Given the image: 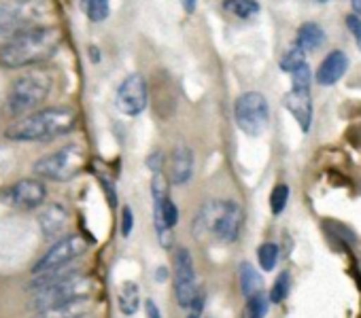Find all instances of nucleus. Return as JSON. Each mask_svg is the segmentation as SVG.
Here are the masks:
<instances>
[{"instance_id":"obj_7","label":"nucleus","mask_w":361,"mask_h":318,"mask_svg":"<svg viewBox=\"0 0 361 318\" xmlns=\"http://www.w3.org/2000/svg\"><path fill=\"white\" fill-rule=\"evenodd\" d=\"M90 248V242L79 236V234H68L56 242H51L49 250L35 263L32 267V274H45V272H51V269H58V267H64V265H71L73 261H77L81 255H85Z\"/></svg>"},{"instance_id":"obj_8","label":"nucleus","mask_w":361,"mask_h":318,"mask_svg":"<svg viewBox=\"0 0 361 318\" xmlns=\"http://www.w3.org/2000/svg\"><path fill=\"white\" fill-rule=\"evenodd\" d=\"M198 278H196V267H194V257L190 248L178 246L174 250V297L176 303L188 310L198 293Z\"/></svg>"},{"instance_id":"obj_35","label":"nucleus","mask_w":361,"mask_h":318,"mask_svg":"<svg viewBox=\"0 0 361 318\" xmlns=\"http://www.w3.org/2000/svg\"><path fill=\"white\" fill-rule=\"evenodd\" d=\"M346 26H348V30H350V34H353V39H355V43H357V47H359V51H361V18H357L355 13L348 15V18H346Z\"/></svg>"},{"instance_id":"obj_14","label":"nucleus","mask_w":361,"mask_h":318,"mask_svg":"<svg viewBox=\"0 0 361 318\" xmlns=\"http://www.w3.org/2000/svg\"><path fill=\"white\" fill-rule=\"evenodd\" d=\"M68 223H71V215H68V208L60 202H54L49 206H45L39 215V225H41V231H43V238L49 240V242H56L60 238L66 236V229H68Z\"/></svg>"},{"instance_id":"obj_38","label":"nucleus","mask_w":361,"mask_h":318,"mask_svg":"<svg viewBox=\"0 0 361 318\" xmlns=\"http://www.w3.org/2000/svg\"><path fill=\"white\" fill-rule=\"evenodd\" d=\"M147 318H161L159 307L155 305V301H147Z\"/></svg>"},{"instance_id":"obj_9","label":"nucleus","mask_w":361,"mask_h":318,"mask_svg":"<svg viewBox=\"0 0 361 318\" xmlns=\"http://www.w3.org/2000/svg\"><path fill=\"white\" fill-rule=\"evenodd\" d=\"M0 198L18 210H39L47 200V187L39 179H22L5 189Z\"/></svg>"},{"instance_id":"obj_12","label":"nucleus","mask_w":361,"mask_h":318,"mask_svg":"<svg viewBox=\"0 0 361 318\" xmlns=\"http://www.w3.org/2000/svg\"><path fill=\"white\" fill-rule=\"evenodd\" d=\"M243 219H245V215H243L240 204L226 200V206H224L221 215L217 217V223L211 231V238L221 242V244L236 242L240 236V229H243Z\"/></svg>"},{"instance_id":"obj_2","label":"nucleus","mask_w":361,"mask_h":318,"mask_svg":"<svg viewBox=\"0 0 361 318\" xmlns=\"http://www.w3.org/2000/svg\"><path fill=\"white\" fill-rule=\"evenodd\" d=\"M77 113L68 106H54L35 110L22 119H16L7 129L5 138L13 142H51L75 129Z\"/></svg>"},{"instance_id":"obj_3","label":"nucleus","mask_w":361,"mask_h":318,"mask_svg":"<svg viewBox=\"0 0 361 318\" xmlns=\"http://www.w3.org/2000/svg\"><path fill=\"white\" fill-rule=\"evenodd\" d=\"M51 87H54V79L47 70H32L22 75L20 79L13 81L7 94V102H5L7 115L13 119H22L39 110L41 104L49 98Z\"/></svg>"},{"instance_id":"obj_29","label":"nucleus","mask_w":361,"mask_h":318,"mask_svg":"<svg viewBox=\"0 0 361 318\" xmlns=\"http://www.w3.org/2000/svg\"><path fill=\"white\" fill-rule=\"evenodd\" d=\"M306 64V53L295 45V47H291L283 58H281V68L285 70V72H293V70H298L300 66H304Z\"/></svg>"},{"instance_id":"obj_5","label":"nucleus","mask_w":361,"mask_h":318,"mask_svg":"<svg viewBox=\"0 0 361 318\" xmlns=\"http://www.w3.org/2000/svg\"><path fill=\"white\" fill-rule=\"evenodd\" d=\"M92 278L85 276V274H77L68 280H62V282H56V284H49V286H43L39 291H32V297H30V312H41V310H47L51 305H58V303H64V301H71V299H77V297H83V295H90L92 293Z\"/></svg>"},{"instance_id":"obj_13","label":"nucleus","mask_w":361,"mask_h":318,"mask_svg":"<svg viewBox=\"0 0 361 318\" xmlns=\"http://www.w3.org/2000/svg\"><path fill=\"white\" fill-rule=\"evenodd\" d=\"M151 200H153V225H155L157 240L164 248H170L172 246V231L164 223V202L168 200V181L161 174H153Z\"/></svg>"},{"instance_id":"obj_6","label":"nucleus","mask_w":361,"mask_h":318,"mask_svg":"<svg viewBox=\"0 0 361 318\" xmlns=\"http://www.w3.org/2000/svg\"><path fill=\"white\" fill-rule=\"evenodd\" d=\"M234 119L247 136H262L270 121L268 100L259 91H247L234 102Z\"/></svg>"},{"instance_id":"obj_23","label":"nucleus","mask_w":361,"mask_h":318,"mask_svg":"<svg viewBox=\"0 0 361 318\" xmlns=\"http://www.w3.org/2000/svg\"><path fill=\"white\" fill-rule=\"evenodd\" d=\"M238 278H240V291L245 297H251V295H257L262 293V276L259 272L249 263V261H243L240 267H238Z\"/></svg>"},{"instance_id":"obj_36","label":"nucleus","mask_w":361,"mask_h":318,"mask_svg":"<svg viewBox=\"0 0 361 318\" xmlns=\"http://www.w3.org/2000/svg\"><path fill=\"white\" fill-rule=\"evenodd\" d=\"M161 166H164V155H161V151L151 153L149 159H147V168H149L153 174H161Z\"/></svg>"},{"instance_id":"obj_19","label":"nucleus","mask_w":361,"mask_h":318,"mask_svg":"<svg viewBox=\"0 0 361 318\" xmlns=\"http://www.w3.org/2000/svg\"><path fill=\"white\" fill-rule=\"evenodd\" d=\"M224 206H226V200H209L207 204H202V208L198 210V215L194 219V238L196 240L202 242V240L211 238V231H213Z\"/></svg>"},{"instance_id":"obj_39","label":"nucleus","mask_w":361,"mask_h":318,"mask_svg":"<svg viewBox=\"0 0 361 318\" xmlns=\"http://www.w3.org/2000/svg\"><path fill=\"white\" fill-rule=\"evenodd\" d=\"M183 3V9L188 11V13H194V9H196V3L198 0H180Z\"/></svg>"},{"instance_id":"obj_17","label":"nucleus","mask_w":361,"mask_h":318,"mask_svg":"<svg viewBox=\"0 0 361 318\" xmlns=\"http://www.w3.org/2000/svg\"><path fill=\"white\" fill-rule=\"evenodd\" d=\"M346 68H348V58L344 51H329L327 58L321 62L319 70H317V83L319 85H334L338 83L344 75H346Z\"/></svg>"},{"instance_id":"obj_27","label":"nucleus","mask_w":361,"mask_h":318,"mask_svg":"<svg viewBox=\"0 0 361 318\" xmlns=\"http://www.w3.org/2000/svg\"><path fill=\"white\" fill-rule=\"evenodd\" d=\"M289 288H291V276H289V272L279 274V278L274 280V284H272V288H270L268 301H272V303L285 301L287 295H289Z\"/></svg>"},{"instance_id":"obj_33","label":"nucleus","mask_w":361,"mask_h":318,"mask_svg":"<svg viewBox=\"0 0 361 318\" xmlns=\"http://www.w3.org/2000/svg\"><path fill=\"white\" fill-rule=\"evenodd\" d=\"M164 223H166V227L172 231L174 227H176V223H178V208H176V204L168 198L166 202H164Z\"/></svg>"},{"instance_id":"obj_15","label":"nucleus","mask_w":361,"mask_h":318,"mask_svg":"<svg viewBox=\"0 0 361 318\" xmlns=\"http://www.w3.org/2000/svg\"><path fill=\"white\" fill-rule=\"evenodd\" d=\"M196 157L188 144H176L170 155V183L176 187H183L194 179Z\"/></svg>"},{"instance_id":"obj_40","label":"nucleus","mask_w":361,"mask_h":318,"mask_svg":"<svg viewBox=\"0 0 361 318\" xmlns=\"http://www.w3.org/2000/svg\"><path fill=\"white\" fill-rule=\"evenodd\" d=\"M353 3V11H355V15L359 18L361 15V0H350Z\"/></svg>"},{"instance_id":"obj_16","label":"nucleus","mask_w":361,"mask_h":318,"mask_svg":"<svg viewBox=\"0 0 361 318\" xmlns=\"http://www.w3.org/2000/svg\"><path fill=\"white\" fill-rule=\"evenodd\" d=\"M90 310H92V297L83 295V297L51 305L47 310L35 312L30 318H87Z\"/></svg>"},{"instance_id":"obj_28","label":"nucleus","mask_w":361,"mask_h":318,"mask_svg":"<svg viewBox=\"0 0 361 318\" xmlns=\"http://www.w3.org/2000/svg\"><path fill=\"white\" fill-rule=\"evenodd\" d=\"M287 202H289V187L285 183H281L270 193V210H272V215L279 217L287 208Z\"/></svg>"},{"instance_id":"obj_26","label":"nucleus","mask_w":361,"mask_h":318,"mask_svg":"<svg viewBox=\"0 0 361 318\" xmlns=\"http://www.w3.org/2000/svg\"><path fill=\"white\" fill-rule=\"evenodd\" d=\"M257 261L264 272H272L279 263V246L274 242H264L257 250Z\"/></svg>"},{"instance_id":"obj_20","label":"nucleus","mask_w":361,"mask_h":318,"mask_svg":"<svg viewBox=\"0 0 361 318\" xmlns=\"http://www.w3.org/2000/svg\"><path fill=\"white\" fill-rule=\"evenodd\" d=\"M117 307L123 316H134L140 307V286L134 280H128L117 291Z\"/></svg>"},{"instance_id":"obj_37","label":"nucleus","mask_w":361,"mask_h":318,"mask_svg":"<svg viewBox=\"0 0 361 318\" xmlns=\"http://www.w3.org/2000/svg\"><path fill=\"white\" fill-rule=\"evenodd\" d=\"M100 183H102V187H104V191H106L109 204L115 208V206H117V193H115V187H113L111 179H109V177H100Z\"/></svg>"},{"instance_id":"obj_10","label":"nucleus","mask_w":361,"mask_h":318,"mask_svg":"<svg viewBox=\"0 0 361 318\" xmlns=\"http://www.w3.org/2000/svg\"><path fill=\"white\" fill-rule=\"evenodd\" d=\"M147 102H149V89H147L145 77L142 75L126 77V81L119 85L117 98H115L119 113L128 115V117H138L147 108Z\"/></svg>"},{"instance_id":"obj_30","label":"nucleus","mask_w":361,"mask_h":318,"mask_svg":"<svg viewBox=\"0 0 361 318\" xmlns=\"http://www.w3.org/2000/svg\"><path fill=\"white\" fill-rule=\"evenodd\" d=\"M310 83H312V72L310 66L304 64L298 70L291 72V89L295 91H310Z\"/></svg>"},{"instance_id":"obj_42","label":"nucleus","mask_w":361,"mask_h":318,"mask_svg":"<svg viewBox=\"0 0 361 318\" xmlns=\"http://www.w3.org/2000/svg\"><path fill=\"white\" fill-rule=\"evenodd\" d=\"M319 3H327V0H319Z\"/></svg>"},{"instance_id":"obj_25","label":"nucleus","mask_w":361,"mask_h":318,"mask_svg":"<svg viewBox=\"0 0 361 318\" xmlns=\"http://www.w3.org/2000/svg\"><path fill=\"white\" fill-rule=\"evenodd\" d=\"M268 305H270V301L264 293L251 295V297H247L243 318H264L268 314Z\"/></svg>"},{"instance_id":"obj_31","label":"nucleus","mask_w":361,"mask_h":318,"mask_svg":"<svg viewBox=\"0 0 361 318\" xmlns=\"http://www.w3.org/2000/svg\"><path fill=\"white\" fill-rule=\"evenodd\" d=\"M85 13L92 22H102L109 18V0H83Z\"/></svg>"},{"instance_id":"obj_21","label":"nucleus","mask_w":361,"mask_h":318,"mask_svg":"<svg viewBox=\"0 0 361 318\" xmlns=\"http://www.w3.org/2000/svg\"><path fill=\"white\" fill-rule=\"evenodd\" d=\"M325 43V32L319 24L314 22H308L304 26H300L298 30V47L306 53V51H317L321 45Z\"/></svg>"},{"instance_id":"obj_34","label":"nucleus","mask_w":361,"mask_h":318,"mask_svg":"<svg viewBox=\"0 0 361 318\" xmlns=\"http://www.w3.org/2000/svg\"><path fill=\"white\" fill-rule=\"evenodd\" d=\"M132 229H134V215H132V208L130 206H123L121 208V236L123 238H130V234H132Z\"/></svg>"},{"instance_id":"obj_4","label":"nucleus","mask_w":361,"mask_h":318,"mask_svg":"<svg viewBox=\"0 0 361 318\" xmlns=\"http://www.w3.org/2000/svg\"><path fill=\"white\" fill-rule=\"evenodd\" d=\"M85 168V151L81 144H64L62 148L37 159L32 164V172L37 179L54 181V183H68L77 179Z\"/></svg>"},{"instance_id":"obj_32","label":"nucleus","mask_w":361,"mask_h":318,"mask_svg":"<svg viewBox=\"0 0 361 318\" xmlns=\"http://www.w3.org/2000/svg\"><path fill=\"white\" fill-rule=\"evenodd\" d=\"M204 301H207V293H204V288H198V293H196L192 305L188 307V316H185V318H202Z\"/></svg>"},{"instance_id":"obj_41","label":"nucleus","mask_w":361,"mask_h":318,"mask_svg":"<svg viewBox=\"0 0 361 318\" xmlns=\"http://www.w3.org/2000/svg\"><path fill=\"white\" fill-rule=\"evenodd\" d=\"M157 276H159V282H164V278H166V269H159V272H157Z\"/></svg>"},{"instance_id":"obj_22","label":"nucleus","mask_w":361,"mask_h":318,"mask_svg":"<svg viewBox=\"0 0 361 318\" xmlns=\"http://www.w3.org/2000/svg\"><path fill=\"white\" fill-rule=\"evenodd\" d=\"M81 274L79 267H73V265H64V267H58V269H51V272H45V274H37L32 276L28 288L30 291H39L43 286H49V284H56V282H62V280H68L73 276Z\"/></svg>"},{"instance_id":"obj_24","label":"nucleus","mask_w":361,"mask_h":318,"mask_svg":"<svg viewBox=\"0 0 361 318\" xmlns=\"http://www.w3.org/2000/svg\"><path fill=\"white\" fill-rule=\"evenodd\" d=\"M224 9L240 20H249L259 13V3L257 0H224Z\"/></svg>"},{"instance_id":"obj_11","label":"nucleus","mask_w":361,"mask_h":318,"mask_svg":"<svg viewBox=\"0 0 361 318\" xmlns=\"http://www.w3.org/2000/svg\"><path fill=\"white\" fill-rule=\"evenodd\" d=\"M49 15L47 0H11L0 5V24H35Z\"/></svg>"},{"instance_id":"obj_1","label":"nucleus","mask_w":361,"mask_h":318,"mask_svg":"<svg viewBox=\"0 0 361 318\" xmlns=\"http://www.w3.org/2000/svg\"><path fill=\"white\" fill-rule=\"evenodd\" d=\"M62 43L54 26H28L0 49V64L5 68H26L51 58Z\"/></svg>"},{"instance_id":"obj_18","label":"nucleus","mask_w":361,"mask_h":318,"mask_svg":"<svg viewBox=\"0 0 361 318\" xmlns=\"http://www.w3.org/2000/svg\"><path fill=\"white\" fill-rule=\"evenodd\" d=\"M285 106L302 127V132H308L312 125V98L310 91H295L291 89L285 96Z\"/></svg>"}]
</instances>
